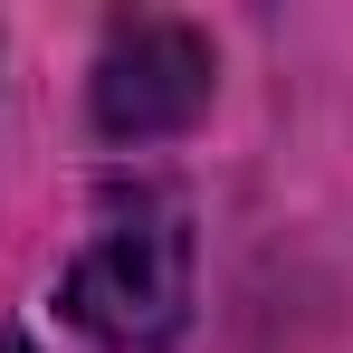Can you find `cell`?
I'll return each instance as SVG.
<instances>
[{
	"mask_svg": "<svg viewBox=\"0 0 353 353\" xmlns=\"http://www.w3.org/2000/svg\"><path fill=\"white\" fill-rule=\"evenodd\" d=\"M58 305L96 353H172L181 315H191V230H181V201L143 191V181L105 191Z\"/></svg>",
	"mask_w": 353,
	"mask_h": 353,
	"instance_id": "6da1fadb",
	"label": "cell"
},
{
	"mask_svg": "<svg viewBox=\"0 0 353 353\" xmlns=\"http://www.w3.org/2000/svg\"><path fill=\"white\" fill-rule=\"evenodd\" d=\"M210 105V48L181 19H115L96 58V124L124 143H153Z\"/></svg>",
	"mask_w": 353,
	"mask_h": 353,
	"instance_id": "7a4b0ae2",
	"label": "cell"
},
{
	"mask_svg": "<svg viewBox=\"0 0 353 353\" xmlns=\"http://www.w3.org/2000/svg\"><path fill=\"white\" fill-rule=\"evenodd\" d=\"M0 353H39V344H29V334H10V325H0Z\"/></svg>",
	"mask_w": 353,
	"mask_h": 353,
	"instance_id": "3957f363",
	"label": "cell"
}]
</instances>
